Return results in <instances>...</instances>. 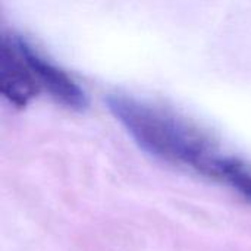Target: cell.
<instances>
[{"instance_id":"cell-1","label":"cell","mask_w":251,"mask_h":251,"mask_svg":"<svg viewBox=\"0 0 251 251\" xmlns=\"http://www.w3.org/2000/svg\"><path fill=\"white\" fill-rule=\"evenodd\" d=\"M106 103L115 118L147 153L215 178L216 165L222 154L193 122L163 106L124 93L109 94Z\"/></svg>"},{"instance_id":"cell-2","label":"cell","mask_w":251,"mask_h":251,"mask_svg":"<svg viewBox=\"0 0 251 251\" xmlns=\"http://www.w3.org/2000/svg\"><path fill=\"white\" fill-rule=\"evenodd\" d=\"M18 50L28 63L40 88H44L56 101L74 110H82L88 104L85 91L62 68L53 63L38 51L26 38L19 34H10Z\"/></svg>"},{"instance_id":"cell-3","label":"cell","mask_w":251,"mask_h":251,"mask_svg":"<svg viewBox=\"0 0 251 251\" xmlns=\"http://www.w3.org/2000/svg\"><path fill=\"white\" fill-rule=\"evenodd\" d=\"M0 90L15 106L24 107L40 91L28 63L18 50L12 35L1 37L0 47Z\"/></svg>"},{"instance_id":"cell-4","label":"cell","mask_w":251,"mask_h":251,"mask_svg":"<svg viewBox=\"0 0 251 251\" xmlns=\"http://www.w3.org/2000/svg\"><path fill=\"white\" fill-rule=\"evenodd\" d=\"M215 178L226 181L246 199L251 200V168L240 159L222 154L216 165Z\"/></svg>"}]
</instances>
